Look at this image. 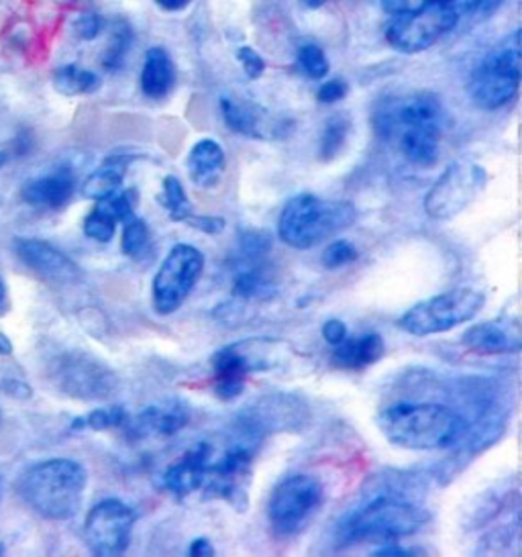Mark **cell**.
I'll return each mask as SVG.
<instances>
[{
	"label": "cell",
	"instance_id": "obj_1",
	"mask_svg": "<svg viewBox=\"0 0 522 557\" xmlns=\"http://www.w3.org/2000/svg\"><path fill=\"white\" fill-rule=\"evenodd\" d=\"M375 129L396 146L408 164L433 168L439 162L445 111L435 95H410L380 109Z\"/></svg>",
	"mask_w": 522,
	"mask_h": 557
},
{
	"label": "cell",
	"instance_id": "obj_2",
	"mask_svg": "<svg viewBox=\"0 0 522 557\" xmlns=\"http://www.w3.org/2000/svg\"><path fill=\"white\" fill-rule=\"evenodd\" d=\"M375 423L391 445L412 451L451 449L470 433L468 419L439 403H396L380 410Z\"/></svg>",
	"mask_w": 522,
	"mask_h": 557
},
{
	"label": "cell",
	"instance_id": "obj_3",
	"mask_svg": "<svg viewBox=\"0 0 522 557\" xmlns=\"http://www.w3.org/2000/svg\"><path fill=\"white\" fill-rule=\"evenodd\" d=\"M88 474L74 459H49L33 466L21 482L27 505L49 521H67L78 515Z\"/></svg>",
	"mask_w": 522,
	"mask_h": 557
},
{
	"label": "cell",
	"instance_id": "obj_4",
	"mask_svg": "<svg viewBox=\"0 0 522 557\" xmlns=\"http://www.w3.org/2000/svg\"><path fill=\"white\" fill-rule=\"evenodd\" d=\"M358 209L347 200L326 198L302 193L286 202L277 221L279 239L294 249L321 246L335 233L356 223Z\"/></svg>",
	"mask_w": 522,
	"mask_h": 557
},
{
	"label": "cell",
	"instance_id": "obj_5",
	"mask_svg": "<svg viewBox=\"0 0 522 557\" xmlns=\"http://www.w3.org/2000/svg\"><path fill=\"white\" fill-rule=\"evenodd\" d=\"M428 521L423 507L400 496H375L356 508L339 529L343 543H390L419 533Z\"/></svg>",
	"mask_w": 522,
	"mask_h": 557
},
{
	"label": "cell",
	"instance_id": "obj_6",
	"mask_svg": "<svg viewBox=\"0 0 522 557\" xmlns=\"http://www.w3.org/2000/svg\"><path fill=\"white\" fill-rule=\"evenodd\" d=\"M521 86V39L519 34L506 37L500 46L486 53L470 78L473 104L494 111L517 97Z\"/></svg>",
	"mask_w": 522,
	"mask_h": 557
},
{
	"label": "cell",
	"instance_id": "obj_7",
	"mask_svg": "<svg viewBox=\"0 0 522 557\" xmlns=\"http://www.w3.org/2000/svg\"><path fill=\"white\" fill-rule=\"evenodd\" d=\"M486 295L473 288H456L443 295L431 296L410 307L400 319L398 327L414 337H428L447 333L463 323H470L484 309Z\"/></svg>",
	"mask_w": 522,
	"mask_h": 557
},
{
	"label": "cell",
	"instance_id": "obj_8",
	"mask_svg": "<svg viewBox=\"0 0 522 557\" xmlns=\"http://www.w3.org/2000/svg\"><path fill=\"white\" fill-rule=\"evenodd\" d=\"M459 23V4L423 0L419 9H410L391 21L386 39L394 50L405 53L433 48L440 37L453 32Z\"/></svg>",
	"mask_w": 522,
	"mask_h": 557
},
{
	"label": "cell",
	"instance_id": "obj_9",
	"mask_svg": "<svg viewBox=\"0 0 522 557\" xmlns=\"http://www.w3.org/2000/svg\"><path fill=\"white\" fill-rule=\"evenodd\" d=\"M204 272V256L198 247L178 244L165 256L151 284V300L158 314H172L186 302Z\"/></svg>",
	"mask_w": 522,
	"mask_h": 557
},
{
	"label": "cell",
	"instance_id": "obj_10",
	"mask_svg": "<svg viewBox=\"0 0 522 557\" xmlns=\"http://www.w3.org/2000/svg\"><path fill=\"white\" fill-rule=\"evenodd\" d=\"M325 488L312 475L298 474L277 484L268 505V521L277 535L300 533L323 505Z\"/></svg>",
	"mask_w": 522,
	"mask_h": 557
},
{
	"label": "cell",
	"instance_id": "obj_11",
	"mask_svg": "<svg viewBox=\"0 0 522 557\" xmlns=\"http://www.w3.org/2000/svg\"><path fill=\"white\" fill-rule=\"evenodd\" d=\"M274 347L276 345L270 342L251 339L221 349L211 361L214 394L221 400H235L241 396L247 377L274 366Z\"/></svg>",
	"mask_w": 522,
	"mask_h": 557
},
{
	"label": "cell",
	"instance_id": "obj_12",
	"mask_svg": "<svg viewBox=\"0 0 522 557\" xmlns=\"http://www.w3.org/2000/svg\"><path fill=\"white\" fill-rule=\"evenodd\" d=\"M488 174L482 165L456 162L449 165L424 198V213L437 221H447L472 205L486 188Z\"/></svg>",
	"mask_w": 522,
	"mask_h": 557
},
{
	"label": "cell",
	"instance_id": "obj_13",
	"mask_svg": "<svg viewBox=\"0 0 522 557\" xmlns=\"http://www.w3.org/2000/svg\"><path fill=\"white\" fill-rule=\"evenodd\" d=\"M135 510L119 498H107L88 512L84 523V540L92 554L102 557L121 556L130 545Z\"/></svg>",
	"mask_w": 522,
	"mask_h": 557
},
{
	"label": "cell",
	"instance_id": "obj_14",
	"mask_svg": "<svg viewBox=\"0 0 522 557\" xmlns=\"http://www.w3.org/2000/svg\"><path fill=\"white\" fill-rule=\"evenodd\" d=\"M253 451L247 445H233L219 459H212L202 491L209 498L225 500L231 507L247 510Z\"/></svg>",
	"mask_w": 522,
	"mask_h": 557
},
{
	"label": "cell",
	"instance_id": "obj_15",
	"mask_svg": "<svg viewBox=\"0 0 522 557\" xmlns=\"http://www.w3.org/2000/svg\"><path fill=\"white\" fill-rule=\"evenodd\" d=\"M214 447L211 443L202 442L184 451L174 463H170L162 472L163 491L174 494L179 500L202 491L207 472L211 466Z\"/></svg>",
	"mask_w": 522,
	"mask_h": 557
},
{
	"label": "cell",
	"instance_id": "obj_16",
	"mask_svg": "<svg viewBox=\"0 0 522 557\" xmlns=\"http://www.w3.org/2000/svg\"><path fill=\"white\" fill-rule=\"evenodd\" d=\"M461 344L480 356L517 354L522 347L521 325L514 317H498L468 329Z\"/></svg>",
	"mask_w": 522,
	"mask_h": 557
},
{
	"label": "cell",
	"instance_id": "obj_17",
	"mask_svg": "<svg viewBox=\"0 0 522 557\" xmlns=\"http://www.w3.org/2000/svg\"><path fill=\"white\" fill-rule=\"evenodd\" d=\"M190 421L188 405L179 400H170L162 405H151L137 417L125 421L127 435L133 440H165L176 435Z\"/></svg>",
	"mask_w": 522,
	"mask_h": 557
},
{
	"label": "cell",
	"instance_id": "obj_18",
	"mask_svg": "<svg viewBox=\"0 0 522 557\" xmlns=\"http://www.w3.org/2000/svg\"><path fill=\"white\" fill-rule=\"evenodd\" d=\"M221 113H223L228 129L237 135H244V137L276 139L282 132V125L276 116L268 113L263 107L251 102V100L223 97Z\"/></svg>",
	"mask_w": 522,
	"mask_h": 557
},
{
	"label": "cell",
	"instance_id": "obj_19",
	"mask_svg": "<svg viewBox=\"0 0 522 557\" xmlns=\"http://www.w3.org/2000/svg\"><path fill=\"white\" fill-rule=\"evenodd\" d=\"M16 253L39 276L51 280V282L65 284V282H74L80 276V270L76 268V263L46 242H35V239L21 242L16 246Z\"/></svg>",
	"mask_w": 522,
	"mask_h": 557
},
{
	"label": "cell",
	"instance_id": "obj_20",
	"mask_svg": "<svg viewBox=\"0 0 522 557\" xmlns=\"http://www.w3.org/2000/svg\"><path fill=\"white\" fill-rule=\"evenodd\" d=\"M74 190L76 176L72 174V170L60 168L44 178L29 182L23 190V197L35 209L55 211L70 202V198L74 197Z\"/></svg>",
	"mask_w": 522,
	"mask_h": 557
},
{
	"label": "cell",
	"instance_id": "obj_21",
	"mask_svg": "<svg viewBox=\"0 0 522 557\" xmlns=\"http://www.w3.org/2000/svg\"><path fill=\"white\" fill-rule=\"evenodd\" d=\"M386 344L380 333H365L361 337H345L335 345L333 363L345 372H359L382 360Z\"/></svg>",
	"mask_w": 522,
	"mask_h": 557
},
{
	"label": "cell",
	"instance_id": "obj_22",
	"mask_svg": "<svg viewBox=\"0 0 522 557\" xmlns=\"http://www.w3.org/2000/svg\"><path fill=\"white\" fill-rule=\"evenodd\" d=\"M265 256H239V268L233 276V296L239 300H263L276 293V282L265 268Z\"/></svg>",
	"mask_w": 522,
	"mask_h": 557
},
{
	"label": "cell",
	"instance_id": "obj_23",
	"mask_svg": "<svg viewBox=\"0 0 522 557\" xmlns=\"http://www.w3.org/2000/svg\"><path fill=\"white\" fill-rule=\"evenodd\" d=\"M225 151L212 139H202L195 144L186 158L188 176L198 188L216 186L225 172Z\"/></svg>",
	"mask_w": 522,
	"mask_h": 557
},
{
	"label": "cell",
	"instance_id": "obj_24",
	"mask_svg": "<svg viewBox=\"0 0 522 557\" xmlns=\"http://www.w3.org/2000/svg\"><path fill=\"white\" fill-rule=\"evenodd\" d=\"M176 86V66L170 53L163 48L147 51L144 72H141V90L147 99L163 100Z\"/></svg>",
	"mask_w": 522,
	"mask_h": 557
},
{
	"label": "cell",
	"instance_id": "obj_25",
	"mask_svg": "<svg viewBox=\"0 0 522 557\" xmlns=\"http://www.w3.org/2000/svg\"><path fill=\"white\" fill-rule=\"evenodd\" d=\"M127 168H129L127 158L116 156V158L104 160L82 184V197L100 200L113 195L125 181Z\"/></svg>",
	"mask_w": 522,
	"mask_h": 557
},
{
	"label": "cell",
	"instance_id": "obj_26",
	"mask_svg": "<svg viewBox=\"0 0 522 557\" xmlns=\"http://www.w3.org/2000/svg\"><path fill=\"white\" fill-rule=\"evenodd\" d=\"M53 86L60 95L64 97H84L92 95L100 88V76L92 70L67 64V66L58 67L53 74Z\"/></svg>",
	"mask_w": 522,
	"mask_h": 557
},
{
	"label": "cell",
	"instance_id": "obj_27",
	"mask_svg": "<svg viewBox=\"0 0 522 557\" xmlns=\"http://www.w3.org/2000/svg\"><path fill=\"white\" fill-rule=\"evenodd\" d=\"M351 133V121L349 116L333 115L325 123L321 141H319V158L323 162H333L335 158L341 156L343 149L347 146Z\"/></svg>",
	"mask_w": 522,
	"mask_h": 557
},
{
	"label": "cell",
	"instance_id": "obj_28",
	"mask_svg": "<svg viewBox=\"0 0 522 557\" xmlns=\"http://www.w3.org/2000/svg\"><path fill=\"white\" fill-rule=\"evenodd\" d=\"M162 205L165 211L170 213L172 221L186 223L190 214H195L192 202L186 197L184 184L176 176H165L162 182Z\"/></svg>",
	"mask_w": 522,
	"mask_h": 557
},
{
	"label": "cell",
	"instance_id": "obj_29",
	"mask_svg": "<svg viewBox=\"0 0 522 557\" xmlns=\"http://www.w3.org/2000/svg\"><path fill=\"white\" fill-rule=\"evenodd\" d=\"M151 247V233L149 225L139 216H130L129 221H125V230H123V239H121V249L123 253L130 260H141L147 253V249Z\"/></svg>",
	"mask_w": 522,
	"mask_h": 557
},
{
	"label": "cell",
	"instance_id": "obj_30",
	"mask_svg": "<svg viewBox=\"0 0 522 557\" xmlns=\"http://www.w3.org/2000/svg\"><path fill=\"white\" fill-rule=\"evenodd\" d=\"M116 225H119V221L114 219V214L97 200V207L84 221V233L98 244H109L114 237Z\"/></svg>",
	"mask_w": 522,
	"mask_h": 557
},
{
	"label": "cell",
	"instance_id": "obj_31",
	"mask_svg": "<svg viewBox=\"0 0 522 557\" xmlns=\"http://www.w3.org/2000/svg\"><path fill=\"white\" fill-rule=\"evenodd\" d=\"M127 421V412L123 407H107V409L92 410L90 414L78 419L72 429H92V431H107L114 426H123Z\"/></svg>",
	"mask_w": 522,
	"mask_h": 557
},
{
	"label": "cell",
	"instance_id": "obj_32",
	"mask_svg": "<svg viewBox=\"0 0 522 557\" xmlns=\"http://www.w3.org/2000/svg\"><path fill=\"white\" fill-rule=\"evenodd\" d=\"M298 67L310 81H323L328 74V60L325 51L316 44H307L298 50Z\"/></svg>",
	"mask_w": 522,
	"mask_h": 557
},
{
	"label": "cell",
	"instance_id": "obj_33",
	"mask_svg": "<svg viewBox=\"0 0 522 557\" xmlns=\"http://www.w3.org/2000/svg\"><path fill=\"white\" fill-rule=\"evenodd\" d=\"M359 258L358 247L347 239H337L328 244L323 251V265L328 270H339L343 265L356 262Z\"/></svg>",
	"mask_w": 522,
	"mask_h": 557
},
{
	"label": "cell",
	"instance_id": "obj_34",
	"mask_svg": "<svg viewBox=\"0 0 522 557\" xmlns=\"http://www.w3.org/2000/svg\"><path fill=\"white\" fill-rule=\"evenodd\" d=\"M237 60L241 62L247 78L258 81V78L263 76L265 62H263V58H261L260 53L253 50V48H241V50L237 51Z\"/></svg>",
	"mask_w": 522,
	"mask_h": 557
},
{
	"label": "cell",
	"instance_id": "obj_35",
	"mask_svg": "<svg viewBox=\"0 0 522 557\" xmlns=\"http://www.w3.org/2000/svg\"><path fill=\"white\" fill-rule=\"evenodd\" d=\"M347 92H349L347 83L341 81V78H333V81H326V83L319 88L316 99H319V102H323V104H333V102H339V100L345 99Z\"/></svg>",
	"mask_w": 522,
	"mask_h": 557
},
{
	"label": "cell",
	"instance_id": "obj_36",
	"mask_svg": "<svg viewBox=\"0 0 522 557\" xmlns=\"http://www.w3.org/2000/svg\"><path fill=\"white\" fill-rule=\"evenodd\" d=\"M188 225H192L202 233H209V235H219L225 230V221L219 219V216H200V214H190V219L186 221Z\"/></svg>",
	"mask_w": 522,
	"mask_h": 557
},
{
	"label": "cell",
	"instance_id": "obj_37",
	"mask_svg": "<svg viewBox=\"0 0 522 557\" xmlns=\"http://www.w3.org/2000/svg\"><path fill=\"white\" fill-rule=\"evenodd\" d=\"M347 337V327L339 319H331L323 325V339L326 344L337 345L341 344L343 339Z\"/></svg>",
	"mask_w": 522,
	"mask_h": 557
},
{
	"label": "cell",
	"instance_id": "obj_38",
	"mask_svg": "<svg viewBox=\"0 0 522 557\" xmlns=\"http://www.w3.org/2000/svg\"><path fill=\"white\" fill-rule=\"evenodd\" d=\"M100 32V18L95 15H84L80 21H76V34L82 39H95Z\"/></svg>",
	"mask_w": 522,
	"mask_h": 557
},
{
	"label": "cell",
	"instance_id": "obj_39",
	"mask_svg": "<svg viewBox=\"0 0 522 557\" xmlns=\"http://www.w3.org/2000/svg\"><path fill=\"white\" fill-rule=\"evenodd\" d=\"M382 9L388 13V15H402L410 11V0H382Z\"/></svg>",
	"mask_w": 522,
	"mask_h": 557
},
{
	"label": "cell",
	"instance_id": "obj_40",
	"mask_svg": "<svg viewBox=\"0 0 522 557\" xmlns=\"http://www.w3.org/2000/svg\"><path fill=\"white\" fill-rule=\"evenodd\" d=\"M190 556H214V547L207 537H198L190 545Z\"/></svg>",
	"mask_w": 522,
	"mask_h": 557
},
{
	"label": "cell",
	"instance_id": "obj_41",
	"mask_svg": "<svg viewBox=\"0 0 522 557\" xmlns=\"http://www.w3.org/2000/svg\"><path fill=\"white\" fill-rule=\"evenodd\" d=\"M163 11H182L186 9L192 0H156Z\"/></svg>",
	"mask_w": 522,
	"mask_h": 557
},
{
	"label": "cell",
	"instance_id": "obj_42",
	"mask_svg": "<svg viewBox=\"0 0 522 557\" xmlns=\"http://www.w3.org/2000/svg\"><path fill=\"white\" fill-rule=\"evenodd\" d=\"M505 0H475V9L482 13H492L496 11Z\"/></svg>",
	"mask_w": 522,
	"mask_h": 557
},
{
	"label": "cell",
	"instance_id": "obj_43",
	"mask_svg": "<svg viewBox=\"0 0 522 557\" xmlns=\"http://www.w3.org/2000/svg\"><path fill=\"white\" fill-rule=\"evenodd\" d=\"M326 0H304V4L307 7H312V9H316V7H323Z\"/></svg>",
	"mask_w": 522,
	"mask_h": 557
},
{
	"label": "cell",
	"instance_id": "obj_44",
	"mask_svg": "<svg viewBox=\"0 0 522 557\" xmlns=\"http://www.w3.org/2000/svg\"><path fill=\"white\" fill-rule=\"evenodd\" d=\"M2 488H4V478H2V472H0V496H2Z\"/></svg>",
	"mask_w": 522,
	"mask_h": 557
},
{
	"label": "cell",
	"instance_id": "obj_45",
	"mask_svg": "<svg viewBox=\"0 0 522 557\" xmlns=\"http://www.w3.org/2000/svg\"><path fill=\"white\" fill-rule=\"evenodd\" d=\"M2 298H4V286H2V282H0V305H2Z\"/></svg>",
	"mask_w": 522,
	"mask_h": 557
},
{
	"label": "cell",
	"instance_id": "obj_46",
	"mask_svg": "<svg viewBox=\"0 0 522 557\" xmlns=\"http://www.w3.org/2000/svg\"><path fill=\"white\" fill-rule=\"evenodd\" d=\"M0 552H2V547H0Z\"/></svg>",
	"mask_w": 522,
	"mask_h": 557
}]
</instances>
